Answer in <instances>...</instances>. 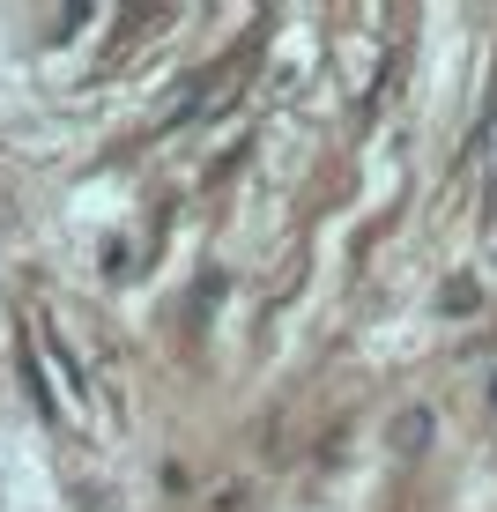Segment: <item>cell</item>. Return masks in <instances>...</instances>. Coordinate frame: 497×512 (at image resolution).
Returning <instances> with one entry per match:
<instances>
[{
  "mask_svg": "<svg viewBox=\"0 0 497 512\" xmlns=\"http://www.w3.org/2000/svg\"><path fill=\"white\" fill-rule=\"evenodd\" d=\"M423 438H431V409H401V423H394V453H423Z\"/></svg>",
  "mask_w": 497,
  "mask_h": 512,
  "instance_id": "obj_1",
  "label": "cell"
},
{
  "mask_svg": "<svg viewBox=\"0 0 497 512\" xmlns=\"http://www.w3.org/2000/svg\"><path fill=\"white\" fill-rule=\"evenodd\" d=\"M490 409H497V372H490Z\"/></svg>",
  "mask_w": 497,
  "mask_h": 512,
  "instance_id": "obj_2",
  "label": "cell"
}]
</instances>
